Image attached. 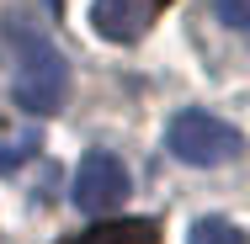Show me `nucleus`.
<instances>
[{
    "mask_svg": "<svg viewBox=\"0 0 250 244\" xmlns=\"http://www.w3.org/2000/svg\"><path fill=\"white\" fill-rule=\"evenodd\" d=\"M11 58H16V75H11L16 106L32 112V117H53L69 101V64L59 58V48L43 32H21L11 43Z\"/></svg>",
    "mask_w": 250,
    "mask_h": 244,
    "instance_id": "1",
    "label": "nucleus"
},
{
    "mask_svg": "<svg viewBox=\"0 0 250 244\" xmlns=\"http://www.w3.org/2000/svg\"><path fill=\"white\" fill-rule=\"evenodd\" d=\"M165 149H170L176 159H187V165H224V159H234L245 144H240V128H229L224 117L187 106V112L170 117V128H165Z\"/></svg>",
    "mask_w": 250,
    "mask_h": 244,
    "instance_id": "2",
    "label": "nucleus"
},
{
    "mask_svg": "<svg viewBox=\"0 0 250 244\" xmlns=\"http://www.w3.org/2000/svg\"><path fill=\"white\" fill-rule=\"evenodd\" d=\"M128 191H133L128 165H123L117 154H106V149H96V154H85V159H80L75 186H69V196H75V207H80V212H112V207H123V202H128Z\"/></svg>",
    "mask_w": 250,
    "mask_h": 244,
    "instance_id": "3",
    "label": "nucleus"
},
{
    "mask_svg": "<svg viewBox=\"0 0 250 244\" xmlns=\"http://www.w3.org/2000/svg\"><path fill=\"white\" fill-rule=\"evenodd\" d=\"M91 27L106 43H139L154 27V0H91Z\"/></svg>",
    "mask_w": 250,
    "mask_h": 244,
    "instance_id": "4",
    "label": "nucleus"
},
{
    "mask_svg": "<svg viewBox=\"0 0 250 244\" xmlns=\"http://www.w3.org/2000/svg\"><path fill=\"white\" fill-rule=\"evenodd\" d=\"M59 244H160V228L149 218H117V223H96L85 234H69Z\"/></svg>",
    "mask_w": 250,
    "mask_h": 244,
    "instance_id": "5",
    "label": "nucleus"
},
{
    "mask_svg": "<svg viewBox=\"0 0 250 244\" xmlns=\"http://www.w3.org/2000/svg\"><path fill=\"white\" fill-rule=\"evenodd\" d=\"M187 244H250L229 218H197L192 223V234H187Z\"/></svg>",
    "mask_w": 250,
    "mask_h": 244,
    "instance_id": "6",
    "label": "nucleus"
},
{
    "mask_svg": "<svg viewBox=\"0 0 250 244\" xmlns=\"http://www.w3.org/2000/svg\"><path fill=\"white\" fill-rule=\"evenodd\" d=\"M213 11H218V21H229V27H250V0H213Z\"/></svg>",
    "mask_w": 250,
    "mask_h": 244,
    "instance_id": "7",
    "label": "nucleus"
}]
</instances>
